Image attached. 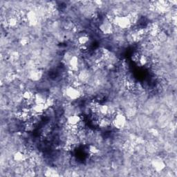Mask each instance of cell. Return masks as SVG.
<instances>
[{
  "instance_id": "8992f818",
  "label": "cell",
  "mask_w": 177,
  "mask_h": 177,
  "mask_svg": "<svg viewBox=\"0 0 177 177\" xmlns=\"http://www.w3.org/2000/svg\"><path fill=\"white\" fill-rule=\"evenodd\" d=\"M27 24L31 26V27H35L38 25L39 19L38 16L36 14V13L33 11H27Z\"/></svg>"
},
{
  "instance_id": "e0dca14e",
  "label": "cell",
  "mask_w": 177,
  "mask_h": 177,
  "mask_svg": "<svg viewBox=\"0 0 177 177\" xmlns=\"http://www.w3.org/2000/svg\"><path fill=\"white\" fill-rule=\"evenodd\" d=\"M139 62L140 66L144 67V66H146V65L149 63V60H148V58H147V57L145 56V55H140V58L139 60Z\"/></svg>"
},
{
  "instance_id": "d6986e66",
  "label": "cell",
  "mask_w": 177,
  "mask_h": 177,
  "mask_svg": "<svg viewBox=\"0 0 177 177\" xmlns=\"http://www.w3.org/2000/svg\"><path fill=\"white\" fill-rule=\"evenodd\" d=\"M148 132L150 135L152 136H159V134L157 129L155 128H153V127H152V128H149L148 129Z\"/></svg>"
},
{
  "instance_id": "3957f363",
  "label": "cell",
  "mask_w": 177,
  "mask_h": 177,
  "mask_svg": "<svg viewBox=\"0 0 177 177\" xmlns=\"http://www.w3.org/2000/svg\"><path fill=\"white\" fill-rule=\"evenodd\" d=\"M114 24L112 22L108 20L107 18L104 19L99 24V30L104 35H111L113 33Z\"/></svg>"
},
{
  "instance_id": "ffe728a7",
  "label": "cell",
  "mask_w": 177,
  "mask_h": 177,
  "mask_svg": "<svg viewBox=\"0 0 177 177\" xmlns=\"http://www.w3.org/2000/svg\"><path fill=\"white\" fill-rule=\"evenodd\" d=\"M28 42H29V39L27 37H23L20 39V40H19V42H20V44L22 46L27 45L28 44Z\"/></svg>"
},
{
  "instance_id": "9c48e42d",
  "label": "cell",
  "mask_w": 177,
  "mask_h": 177,
  "mask_svg": "<svg viewBox=\"0 0 177 177\" xmlns=\"http://www.w3.org/2000/svg\"><path fill=\"white\" fill-rule=\"evenodd\" d=\"M81 120V116L79 115H72L67 118V124L71 126H76Z\"/></svg>"
},
{
  "instance_id": "ac0fdd59",
  "label": "cell",
  "mask_w": 177,
  "mask_h": 177,
  "mask_svg": "<svg viewBox=\"0 0 177 177\" xmlns=\"http://www.w3.org/2000/svg\"><path fill=\"white\" fill-rule=\"evenodd\" d=\"M10 58L13 61H17L19 58V54L17 51H13L11 55H10Z\"/></svg>"
},
{
  "instance_id": "277c9868",
  "label": "cell",
  "mask_w": 177,
  "mask_h": 177,
  "mask_svg": "<svg viewBox=\"0 0 177 177\" xmlns=\"http://www.w3.org/2000/svg\"><path fill=\"white\" fill-rule=\"evenodd\" d=\"M64 94L66 95L68 99L71 100H77L81 97L79 90L72 86H68L65 88Z\"/></svg>"
},
{
  "instance_id": "ba28073f",
  "label": "cell",
  "mask_w": 177,
  "mask_h": 177,
  "mask_svg": "<svg viewBox=\"0 0 177 177\" xmlns=\"http://www.w3.org/2000/svg\"><path fill=\"white\" fill-rule=\"evenodd\" d=\"M42 76H43V72L41 70L38 69V68H35V69H32L28 73V78L33 82H38L40 80Z\"/></svg>"
},
{
  "instance_id": "9a60e30c",
  "label": "cell",
  "mask_w": 177,
  "mask_h": 177,
  "mask_svg": "<svg viewBox=\"0 0 177 177\" xmlns=\"http://www.w3.org/2000/svg\"><path fill=\"white\" fill-rule=\"evenodd\" d=\"M124 114L126 116L127 119H132L136 114V109L134 107H129V109H127Z\"/></svg>"
},
{
  "instance_id": "7a4b0ae2",
  "label": "cell",
  "mask_w": 177,
  "mask_h": 177,
  "mask_svg": "<svg viewBox=\"0 0 177 177\" xmlns=\"http://www.w3.org/2000/svg\"><path fill=\"white\" fill-rule=\"evenodd\" d=\"M114 25L120 28L122 30H126V29L132 27L129 19L127 15H118L116 17L115 19L113 22Z\"/></svg>"
},
{
  "instance_id": "52a82bcc",
  "label": "cell",
  "mask_w": 177,
  "mask_h": 177,
  "mask_svg": "<svg viewBox=\"0 0 177 177\" xmlns=\"http://www.w3.org/2000/svg\"><path fill=\"white\" fill-rule=\"evenodd\" d=\"M49 96H50V95L46 94V91H37V92L35 94L34 96L35 104H44L46 100H47Z\"/></svg>"
},
{
  "instance_id": "5bb4252c",
  "label": "cell",
  "mask_w": 177,
  "mask_h": 177,
  "mask_svg": "<svg viewBox=\"0 0 177 177\" xmlns=\"http://www.w3.org/2000/svg\"><path fill=\"white\" fill-rule=\"evenodd\" d=\"M109 111V105L107 104H100L99 107L98 109V113H99L103 116H106V115Z\"/></svg>"
},
{
  "instance_id": "5b68a950",
  "label": "cell",
  "mask_w": 177,
  "mask_h": 177,
  "mask_svg": "<svg viewBox=\"0 0 177 177\" xmlns=\"http://www.w3.org/2000/svg\"><path fill=\"white\" fill-rule=\"evenodd\" d=\"M151 165L152 166L154 171L158 173L163 172L164 169L166 168L165 162L159 157L154 159L151 162Z\"/></svg>"
},
{
  "instance_id": "2e32d148",
  "label": "cell",
  "mask_w": 177,
  "mask_h": 177,
  "mask_svg": "<svg viewBox=\"0 0 177 177\" xmlns=\"http://www.w3.org/2000/svg\"><path fill=\"white\" fill-rule=\"evenodd\" d=\"M88 152L91 155H96L97 154L100 152V149L98 148L97 146H96L93 144H90L88 147Z\"/></svg>"
},
{
  "instance_id": "6da1fadb",
  "label": "cell",
  "mask_w": 177,
  "mask_h": 177,
  "mask_svg": "<svg viewBox=\"0 0 177 177\" xmlns=\"http://www.w3.org/2000/svg\"><path fill=\"white\" fill-rule=\"evenodd\" d=\"M127 123V119L126 116H124V113L119 112L117 110L116 116L114 117V119L112 120V127H115L117 129H122L124 127H125Z\"/></svg>"
},
{
  "instance_id": "4fadbf2b",
  "label": "cell",
  "mask_w": 177,
  "mask_h": 177,
  "mask_svg": "<svg viewBox=\"0 0 177 177\" xmlns=\"http://www.w3.org/2000/svg\"><path fill=\"white\" fill-rule=\"evenodd\" d=\"M22 99L24 100H34V96L35 93L33 92L32 91L26 89L22 94Z\"/></svg>"
},
{
  "instance_id": "8fae6325",
  "label": "cell",
  "mask_w": 177,
  "mask_h": 177,
  "mask_svg": "<svg viewBox=\"0 0 177 177\" xmlns=\"http://www.w3.org/2000/svg\"><path fill=\"white\" fill-rule=\"evenodd\" d=\"M157 40H158L159 43H165L166 41L168 40L169 36L168 34L167 33V32L165 30H163V29H160V31H159L158 35L156 36Z\"/></svg>"
},
{
  "instance_id": "7c38bea8",
  "label": "cell",
  "mask_w": 177,
  "mask_h": 177,
  "mask_svg": "<svg viewBox=\"0 0 177 177\" xmlns=\"http://www.w3.org/2000/svg\"><path fill=\"white\" fill-rule=\"evenodd\" d=\"M89 42V38L87 34L82 35L78 38L76 40V44H78L79 47H82V46H87V44Z\"/></svg>"
},
{
  "instance_id": "30bf717a",
  "label": "cell",
  "mask_w": 177,
  "mask_h": 177,
  "mask_svg": "<svg viewBox=\"0 0 177 177\" xmlns=\"http://www.w3.org/2000/svg\"><path fill=\"white\" fill-rule=\"evenodd\" d=\"M13 159L17 163H22L23 161L27 160L26 158L25 154L22 152V151H17V152L14 153L13 156Z\"/></svg>"
}]
</instances>
